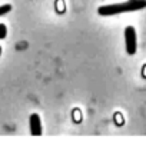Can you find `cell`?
<instances>
[{
	"label": "cell",
	"mask_w": 146,
	"mask_h": 143,
	"mask_svg": "<svg viewBox=\"0 0 146 143\" xmlns=\"http://www.w3.org/2000/svg\"><path fill=\"white\" fill-rule=\"evenodd\" d=\"M10 10H12V6L10 5H2V6H0V16L7 15Z\"/></svg>",
	"instance_id": "277c9868"
},
{
	"label": "cell",
	"mask_w": 146,
	"mask_h": 143,
	"mask_svg": "<svg viewBox=\"0 0 146 143\" xmlns=\"http://www.w3.org/2000/svg\"><path fill=\"white\" fill-rule=\"evenodd\" d=\"M0 54H2V47H0Z\"/></svg>",
	"instance_id": "8992f818"
},
{
	"label": "cell",
	"mask_w": 146,
	"mask_h": 143,
	"mask_svg": "<svg viewBox=\"0 0 146 143\" xmlns=\"http://www.w3.org/2000/svg\"><path fill=\"white\" fill-rule=\"evenodd\" d=\"M125 46L127 54H135L136 53V30L133 26H127L125 29Z\"/></svg>",
	"instance_id": "7a4b0ae2"
},
{
	"label": "cell",
	"mask_w": 146,
	"mask_h": 143,
	"mask_svg": "<svg viewBox=\"0 0 146 143\" xmlns=\"http://www.w3.org/2000/svg\"><path fill=\"white\" fill-rule=\"evenodd\" d=\"M29 123H30V133L33 136H40L42 134V120H40V116L37 113L30 115Z\"/></svg>",
	"instance_id": "3957f363"
},
{
	"label": "cell",
	"mask_w": 146,
	"mask_h": 143,
	"mask_svg": "<svg viewBox=\"0 0 146 143\" xmlns=\"http://www.w3.org/2000/svg\"><path fill=\"white\" fill-rule=\"evenodd\" d=\"M146 7V0H127L123 3H115V5H106L98 9V13L100 16H115L125 12H136Z\"/></svg>",
	"instance_id": "6da1fadb"
},
{
	"label": "cell",
	"mask_w": 146,
	"mask_h": 143,
	"mask_svg": "<svg viewBox=\"0 0 146 143\" xmlns=\"http://www.w3.org/2000/svg\"><path fill=\"white\" fill-rule=\"evenodd\" d=\"M7 36V29H6V24H0V39H5Z\"/></svg>",
	"instance_id": "5b68a950"
}]
</instances>
